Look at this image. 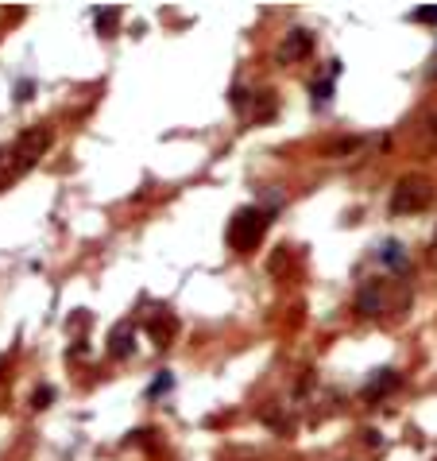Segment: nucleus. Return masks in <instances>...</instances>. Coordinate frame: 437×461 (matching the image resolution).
I'll return each mask as SVG.
<instances>
[{
  "label": "nucleus",
  "mask_w": 437,
  "mask_h": 461,
  "mask_svg": "<svg viewBox=\"0 0 437 461\" xmlns=\"http://www.w3.org/2000/svg\"><path fill=\"white\" fill-rule=\"evenodd\" d=\"M50 147V128L35 124V128H23L16 144L0 147V190H8L16 178H23L35 163L43 159V151Z\"/></svg>",
  "instance_id": "f257e3e1"
},
{
  "label": "nucleus",
  "mask_w": 437,
  "mask_h": 461,
  "mask_svg": "<svg viewBox=\"0 0 437 461\" xmlns=\"http://www.w3.org/2000/svg\"><path fill=\"white\" fill-rule=\"evenodd\" d=\"M263 233H267V214L255 206L236 209V217L229 221V245H233L236 252H252L263 241Z\"/></svg>",
  "instance_id": "f03ea898"
},
{
  "label": "nucleus",
  "mask_w": 437,
  "mask_h": 461,
  "mask_svg": "<svg viewBox=\"0 0 437 461\" xmlns=\"http://www.w3.org/2000/svg\"><path fill=\"white\" fill-rule=\"evenodd\" d=\"M434 202V182L422 175H407L398 178L395 194H391V214H418Z\"/></svg>",
  "instance_id": "7ed1b4c3"
},
{
  "label": "nucleus",
  "mask_w": 437,
  "mask_h": 461,
  "mask_svg": "<svg viewBox=\"0 0 437 461\" xmlns=\"http://www.w3.org/2000/svg\"><path fill=\"white\" fill-rule=\"evenodd\" d=\"M310 50H313V35L306 28H294V31H287V39L279 43V62H302Z\"/></svg>",
  "instance_id": "20e7f679"
},
{
  "label": "nucleus",
  "mask_w": 437,
  "mask_h": 461,
  "mask_svg": "<svg viewBox=\"0 0 437 461\" xmlns=\"http://www.w3.org/2000/svg\"><path fill=\"white\" fill-rule=\"evenodd\" d=\"M132 349H136V326L132 322L113 326V334H108V353L117 357V361H124V357H132Z\"/></svg>",
  "instance_id": "39448f33"
},
{
  "label": "nucleus",
  "mask_w": 437,
  "mask_h": 461,
  "mask_svg": "<svg viewBox=\"0 0 437 461\" xmlns=\"http://www.w3.org/2000/svg\"><path fill=\"white\" fill-rule=\"evenodd\" d=\"M391 388H398V373L395 368H379V373H371L364 380V399H383Z\"/></svg>",
  "instance_id": "423d86ee"
},
{
  "label": "nucleus",
  "mask_w": 437,
  "mask_h": 461,
  "mask_svg": "<svg viewBox=\"0 0 437 461\" xmlns=\"http://www.w3.org/2000/svg\"><path fill=\"white\" fill-rule=\"evenodd\" d=\"M383 287L379 283H368L364 291H360V299H356V310L360 314H368V318H376V314H383Z\"/></svg>",
  "instance_id": "0eeeda50"
},
{
  "label": "nucleus",
  "mask_w": 437,
  "mask_h": 461,
  "mask_svg": "<svg viewBox=\"0 0 437 461\" xmlns=\"http://www.w3.org/2000/svg\"><path fill=\"white\" fill-rule=\"evenodd\" d=\"M379 260L387 267H398V272H407V248L398 245V241H387V245L379 248Z\"/></svg>",
  "instance_id": "6e6552de"
},
{
  "label": "nucleus",
  "mask_w": 437,
  "mask_h": 461,
  "mask_svg": "<svg viewBox=\"0 0 437 461\" xmlns=\"http://www.w3.org/2000/svg\"><path fill=\"white\" fill-rule=\"evenodd\" d=\"M147 330H151V341H155V345H166V341H171V334H175V318H171V314H166V318L155 314Z\"/></svg>",
  "instance_id": "1a4fd4ad"
},
{
  "label": "nucleus",
  "mask_w": 437,
  "mask_h": 461,
  "mask_svg": "<svg viewBox=\"0 0 437 461\" xmlns=\"http://www.w3.org/2000/svg\"><path fill=\"white\" fill-rule=\"evenodd\" d=\"M117 20H120V12H117V8H108V12H97V28H101V35H108V31L117 28Z\"/></svg>",
  "instance_id": "9d476101"
},
{
  "label": "nucleus",
  "mask_w": 437,
  "mask_h": 461,
  "mask_svg": "<svg viewBox=\"0 0 437 461\" xmlns=\"http://www.w3.org/2000/svg\"><path fill=\"white\" fill-rule=\"evenodd\" d=\"M171 388H175V376H171V373H159V380L147 388V395H163V392H171Z\"/></svg>",
  "instance_id": "9b49d317"
},
{
  "label": "nucleus",
  "mask_w": 437,
  "mask_h": 461,
  "mask_svg": "<svg viewBox=\"0 0 437 461\" xmlns=\"http://www.w3.org/2000/svg\"><path fill=\"white\" fill-rule=\"evenodd\" d=\"M50 399H55V388H47V384H43V388H35V395H31V407H50Z\"/></svg>",
  "instance_id": "f8f14e48"
},
{
  "label": "nucleus",
  "mask_w": 437,
  "mask_h": 461,
  "mask_svg": "<svg viewBox=\"0 0 437 461\" xmlns=\"http://www.w3.org/2000/svg\"><path fill=\"white\" fill-rule=\"evenodd\" d=\"M414 20H422V23H437V8H418V12H414Z\"/></svg>",
  "instance_id": "ddd939ff"
},
{
  "label": "nucleus",
  "mask_w": 437,
  "mask_h": 461,
  "mask_svg": "<svg viewBox=\"0 0 437 461\" xmlns=\"http://www.w3.org/2000/svg\"><path fill=\"white\" fill-rule=\"evenodd\" d=\"M429 252H434V264H437V236H434V248H429Z\"/></svg>",
  "instance_id": "4468645a"
},
{
  "label": "nucleus",
  "mask_w": 437,
  "mask_h": 461,
  "mask_svg": "<svg viewBox=\"0 0 437 461\" xmlns=\"http://www.w3.org/2000/svg\"><path fill=\"white\" fill-rule=\"evenodd\" d=\"M4 364H8V353H4V357H0V373H4Z\"/></svg>",
  "instance_id": "2eb2a0df"
}]
</instances>
